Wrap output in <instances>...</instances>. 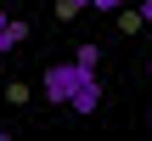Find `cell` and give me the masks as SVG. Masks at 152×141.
I'll use <instances>...</instances> for the list:
<instances>
[{
  "label": "cell",
  "mask_w": 152,
  "mask_h": 141,
  "mask_svg": "<svg viewBox=\"0 0 152 141\" xmlns=\"http://www.w3.org/2000/svg\"><path fill=\"white\" fill-rule=\"evenodd\" d=\"M113 17H118V28H124V34H135V28H147V17H141V6H135V11L124 6V11H113Z\"/></svg>",
  "instance_id": "5b68a950"
},
{
  "label": "cell",
  "mask_w": 152,
  "mask_h": 141,
  "mask_svg": "<svg viewBox=\"0 0 152 141\" xmlns=\"http://www.w3.org/2000/svg\"><path fill=\"white\" fill-rule=\"evenodd\" d=\"M0 23H6V11H0Z\"/></svg>",
  "instance_id": "9c48e42d"
},
{
  "label": "cell",
  "mask_w": 152,
  "mask_h": 141,
  "mask_svg": "<svg viewBox=\"0 0 152 141\" xmlns=\"http://www.w3.org/2000/svg\"><path fill=\"white\" fill-rule=\"evenodd\" d=\"M73 62H79V68H90V73H96V68H102V45H96V40H85V45H79V51H73Z\"/></svg>",
  "instance_id": "277c9868"
},
{
  "label": "cell",
  "mask_w": 152,
  "mask_h": 141,
  "mask_svg": "<svg viewBox=\"0 0 152 141\" xmlns=\"http://www.w3.org/2000/svg\"><path fill=\"white\" fill-rule=\"evenodd\" d=\"M141 17H147V23H152V0H141Z\"/></svg>",
  "instance_id": "ba28073f"
},
{
  "label": "cell",
  "mask_w": 152,
  "mask_h": 141,
  "mask_svg": "<svg viewBox=\"0 0 152 141\" xmlns=\"http://www.w3.org/2000/svg\"><path fill=\"white\" fill-rule=\"evenodd\" d=\"M130 0H96V11H124Z\"/></svg>",
  "instance_id": "52a82bcc"
},
{
  "label": "cell",
  "mask_w": 152,
  "mask_h": 141,
  "mask_svg": "<svg viewBox=\"0 0 152 141\" xmlns=\"http://www.w3.org/2000/svg\"><path fill=\"white\" fill-rule=\"evenodd\" d=\"M23 40H28V23H17V17H6V23H0V57H6V51H17Z\"/></svg>",
  "instance_id": "3957f363"
},
{
  "label": "cell",
  "mask_w": 152,
  "mask_h": 141,
  "mask_svg": "<svg viewBox=\"0 0 152 141\" xmlns=\"http://www.w3.org/2000/svg\"><path fill=\"white\" fill-rule=\"evenodd\" d=\"M147 119H152V113H147Z\"/></svg>",
  "instance_id": "8fae6325"
},
{
  "label": "cell",
  "mask_w": 152,
  "mask_h": 141,
  "mask_svg": "<svg viewBox=\"0 0 152 141\" xmlns=\"http://www.w3.org/2000/svg\"><path fill=\"white\" fill-rule=\"evenodd\" d=\"M96 107H102V85H96V73H90V79H85V85L73 90V102H68V113H85V119H90Z\"/></svg>",
  "instance_id": "7a4b0ae2"
},
{
  "label": "cell",
  "mask_w": 152,
  "mask_h": 141,
  "mask_svg": "<svg viewBox=\"0 0 152 141\" xmlns=\"http://www.w3.org/2000/svg\"><path fill=\"white\" fill-rule=\"evenodd\" d=\"M90 79V68H79V62H56V68H45V102H56V107H68L73 102V90Z\"/></svg>",
  "instance_id": "6da1fadb"
},
{
  "label": "cell",
  "mask_w": 152,
  "mask_h": 141,
  "mask_svg": "<svg viewBox=\"0 0 152 141\" xmlns=\"http://www.w3.org/2000/svg\"><path fill=\"white\" fill-rule=\"evenodd\" d=\"M147 73H152V62H147Z\"/></svg>",
  "instance_id": "30bf717a"
},
{
  "label": "cell",
  "mask_w": 152,
  "mask_h": 141,
  "mask_svg": "<svg viewBox=\"0 0 152 141\" xmlns=\"http://www.w3.org/2000/svg\"><path fill=\"white\" fill-rule=\"evenodd\" d=\"M56 17H79V11H96V0H51Z\"/></svg>",
  "instance_id": "8992f818"
}]
</instances>
